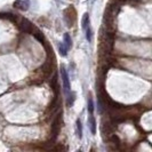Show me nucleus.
I'll return each mask as SVG.
<instances>
[{
  "mask_svg": "<svg viewBox=\"0 0 152 152\" xmlns=\"http://www.w3.org/2000/svg\"><path fill=\"white\" fill-rule=\"evenodd\" d=\"M75 93H70L68 96V107H72L73 105V102H75Z\"/></svg>",
  "mask_w": 152,
  "mask_h": 152,
  "instance_id": "obj_15",
  "label": "nucleus"
},
{
  "mask_svg": "<svg viewBox=\"0 0 152 152\" xmlns=\"http://www.w3.org/2000/svg\"><path fill=\"white\" fill-rule=\"evenodd\" d=\"M81 23H83V28H84V30L89 25V15H88L87 13H86V14L84 15V17H83V22Z\"/></svg>",
  "mask_w": 152,
  "mask_h": 152,
  "instance_id": "obj_14",
  "label": "nucleus"
},
{
  "mask_svg": "<svg viewBox=\"0 0 152 152\" xmlns=\"http://www.w3.org/2000/svg\"><path fill=\"white\" fill-rule=\"evenodd\" d=\"M61 122H62V114H57L56 118L54 119L53 124H52V129H50V135L52 138L55 140L56 137L58 136L60 130H61Z\"/></svg>",
  "mask_w": 152,
  "mask_h": 152,
  "instance_id": "obj_3",
  "label": "nucleus"
},
{
  "mask_svg": "<svg viewBox=\"0 0 152 152\" xmlns=\"http://www.w3.org/2000/svg\"><path fill=\"white\" fill-rule=\"evenodd\" d=\"M64 46L66 47L68 50L72 47V39H71L69 33H65V34H64Z\"/></svg>",
  "mask_w": 152,
  "mask_h": 152,
  "instance_id": "obj_11",
  "label": "nucleus"
},
{
  "mask_svg": "<svg viewBox=\"0 0 152 152\" xmlns=\"http://www.w3.org/2000/svg\"><path fill=\"white\" fill-rule=\"evenodd\" d=\"M61 78H62V81H63V87H64V91L69 93L70 91V80H69V76H68V72H66V70L65 68L62 65L61 66Z\"/></svg>",
  "mask_w": 152,
  "mask_h": 152,
  "instance_id": "obj_5",
  "label": "nucleus"
},
{
  "mask_svg": "<svg viewBox=\"0 0 152 152\" xmlns=\"http://www.w3.org/2000/svg\"><path fill=\"white\" fill-rule=\"evenodd\" d=\"M31 34H33L34 36V38L38 39L39 41L41 42V44H45V38H44V34L41 33V31L39 30V29H37V28H33V31H32V33Z\"/></svg>",
  "mask_w": 152,
  "mask_h": 152,
  "instance_id": "obj_9",
  "label": "nucleus"
},
{
  "mask_svg": "<svg viewBox=\"0 0 152 152\" xmlns=\"http://www.w3.org/2000/svg\"><path fill=\"white\" fill-rule=\"evenodd\" d=\"M77 135H78L79 138L83 137V126H81V122H80L79 119L77 120Z\"/></svg>",
  "mask_w": 152,
  "mask_h": 152,
  "instance_id": "obj_12",
  "label": "nucleus"
},
{
  "mask_svg": "<svg viewBox=\"0 0 152 152\" xmlns=\"http://www.w3.org/2000/svg\"><path fill=\"white\" fill-rule=\"evenodd\" d=\"M50 87H52V89H53L54 94L55 95H58V91H60V85H58V77L57 75L55 73L54 77L52 78V80H50Z\"/></svg>",
  "mask_w": 152,
  "mask_h": 152,
  "instance_id": "obj_7",
  "label": "nucleus"
},
{
  "mask_svg": "<svg viewBox=\"0 0 152 152\" xmlns=\"http://www.w3.org/2000/svg\"><path fill=\"white\" fill-rule=\"evenodd\" d=\"M14 7L20 10H28L30 7V0H15Z\"/></svg>",
  "mask_w": 152,
  "mask_h": 152,
  "instance_id": "obj_6",
  "label": "nucleus"
},
{
  "mask_svg": "<svg viewBox=\"0 0 152 152\" xmlns=\"http://www.w3.org/2000/svg\"><path fill=\"white\" fill-rule=\"evenodd\" d=\"M88 125H89L91 134H95V133H96V121H95V118H94L91 114V117L88 118Z\"/></svg>",
  "mask_w": 152,
  "mask_h": 152,
  "instance_id": "obj_10",
  "label": "nucleus"
},
{
  "mask_svg": "<svg viewBox=\"0 0 152 152\" xmlns=\"http://www.w3.org/2000/svg\"><path fill=\"white\" fill-rule=\"evenodd\" d=\"M112 132H113V126H112V122L109 121V120H103L102 121V126H101V133H102V137L104 141H107L109 137L112 135Z\"/></svg>",
  "mask_w": 152,
  "mask_h": 152,
  "instance_id": "obj_2",
  "label": "nucleus"
},
{
  "mask_svg": "<svg viewBox=\"0 0 152 152\" xmlns=\"http://www.w3.org/2000/svg\"><path fill=\"white\" fill-rule=\"evenodd\" d=\"M64 20L68 26H73V24L77 21V12L73 6H70L64 10Z\"/></svg>",
  "mask_w": 152,
  "mask_h": 152,
  "instance_id": "obj_1",
  "label": "nucleus"
},
{
  "mask_svg": "<svg viewBox=\"0 0 152 152\" xmlns=\"http://www.w3.org/2000/svg\"><path fill=\"white\" fill-rule=\"evenodd\" d=\"M111 144L113 145V150H119L120 149V145H121V142H120V138L117 136V135H111L109 137Z\"/></svg>",
  "mask_w": 152,
  "mask_h": 152,
  "instance_id": "obj_8",
  "label": "nucleus"
},
{
  "mask_svg": "<svg viewBox=\"0 0 152 152\" xmlns=\"http://www.w3.org/2000/svg\"><path fill=\"white\" fill-rule=\"evenodd\" d=\"M33 25H32V23L29 21V20H26V18H22L21 20V22H20V29L23 31V32H25V33H32V31H33Z\"/></svg>",
  "mask_w": 152,
  "mask_h": 152,
  "instance_id": "obj_4",
  "label": "nucleus"
},
{
  "mask_svg": "<svg viewBox=\"0 0 152 152\" xmlns=\"http://www.w3.org/2000/svg\"><path fill=\"white\" fill-rule=\"evenodd\" d=\"M87 109H88V111H89V113L91 114L94 112V104H93V99H91V97L88 99V107H87Z\"/></svg>",
  "mask_w": 152,
  "mask_h": 152,
  "instance_id": "obj_16",
  "label": "nucleus"
},
{
  "mask_svg": "<svg viewBox=\"0 0 152 152\" xmlns=\"http://www.w3.org/2000/svg\"><path fill=\"white\" fill-rule=\"evenodd\" d=\"M66 52H68L66 47L64 46V44H61V45H60V53H61L62 56H65V55H66Z\"/></svg>",
  "mask_w": 152,
  "mask_h": 152,
  "instance_id": "obj_17",
  "label": "nucleus"
},
{
  "mask_svg": "<svg viewBox=\"0 0 152 152\" xmlns=\"http://www.w3.org/2000/svg\"><path fill=\"white\" fill-rule=\"evenodd\" d=\"M85 32H86V38L88 41H91V38H93V32H91V25H88L86 29H85Z\"/></svg>",
  "mask_w": 152,
  "mask_h": 152,
  "instance_id": "obj_13",
  "label": "nucleus"
}]
</instances>
